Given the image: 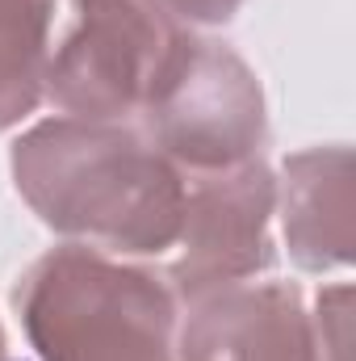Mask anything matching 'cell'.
I'll return each instance as SVG.
<instances>
[{
  "instance_id": "obj_1",
  "label": "cell",
  "mask_w": 356,
  "mask_h": 361,
  "mask_svg": "<svg viewBox=\"0 0 356 361\" xmlns=\"http://www.w3.org/2000/svg\"><path fill=\"white\" fill-rule=\"evenodd\" d=\"M13 180L59 235L151 257L180 235V169L122 122L55 118L13 143Z\"/></svg>"
},
{
  "instance_id": "obj_2",
  "label": "cell",
  "mask_w": 356,
  "mask_h": 361,
  "mask_svg": "<svg viewBox=\"0 0 356 361\" xmlns=\"http://www.w3.org/2000/svg\"><path fill=\"white\" fill-rule=\"evenodd\" d=\"M17 311L42 361H177L172 286L80 244L21 273Z\"/></svg>"
},
{
  "instance_id": "obj_3",
  "label": "cell",
  "mask_w": 356,
  "mask_h": 361,
  "mask_svg": "<svg viewBox=\"0 0 356 361\" xmlns=\"http://www.w3.org/2000/svg\"><path fill=\"white\" fill-rule=\"evenodd\" d=\"M184 38L160 0H76L72 25L46 63V97L92 122L143 114Z\"/></svg>"
},
{
  "instance_id": "obj_4",
  "label": "cell",
  "mask_w": 356,
  "mask_h": 361,
  "mask_svg": "<svg viewBox=\"0 0 356 361\" xmlns=\"http://www.w3.org/2000/svg\"><path fill=\"white\" fill-rule=\"evenodd\" d=\"M151 143L193 173H222L256 160L265 143V89L222 42L184 38L143 105Z\"/></svg>"
},
{
  "instance_id": "obj_5",
  "label": "cell",
  "mask_w": 356,
  "mask_h": 361,
  "mask_svg": "<svg viewBox=\"0 0 356 361\" xmlns=\"http://www.w3.org/2000/svg\"><path fill=\"white\" fill-rule=\"evenodd\" d=\"M272 206L276 180L260 160L222 173H201L197 185L184 193L180 210V257L172 261V294L193 302L210 290L272 269Z\"/></svg>"
},
{
  "instance_id": "obj_6",
  "label": "cell",
  "mask_w": 356,
  "mask_h": 361,
  "mask_svg": "<svg viewBox=\"0 0 356 361\" xmlns=\"http://www.w3.org/2000/svg\"><path fill=\"white\" fill-rule=\"evenodd\" d=\"M177 361H323L302 290L289 281L222 286L193 298Z\"/></svg>"
},
{
  "instance_id": "obj_7",
  "label": "cell",
  "mask_w": 356,
  "mask_h": 361,
  "mask_svg": "<svg viewBox=\"0 0 356 361\" xmlns=\"http://www.w3.org/2000/svg\"><path fill=\"white\" fill-rule=\"evenodd\" d=\"M352 152L348 147H310L285 160L281 180V219L289 257L310 273L340 269L352 261Z\"/></svg>"
},
{
  "instance_id": "obj_8",
  "label": "cell",
  "mask_w": 356,
  "mask_h": 361,
  "mask_svg": "<svg viewBox=\"0 0 356 361\" xmlns=\"http://www.w3.org/2000/svg\"><path fill=\"white\" fill-rule=\"evenodd\" d=\"M55 0H0V130L17 126L46 92V38Z\"/></svg>"
},
{
  "instance_id": "obj_9",
  "label": "cell",
  "mask_w": 356,
  "mask_h": 361,
  "mask_svg": "<svg viewBox=\"0 0 356 361\" xmlns=\"http://www.w3.org/2000/svg\"><path fill=\"white\" fill-rule=\"evenodd\" d=\"M348 298H352L348 286H336V290L319 294L314 341H319V357L323 361H348Z\"/></svg>"
},
{
  "instance_id": "obj_10",
  "label": "cell",
  "mask_w": 356,
  "mask_h": 361,
  "mask_svg": "<svg viewBox=\"0 0 356 361\" xmlns=\"http://www.w3.org/2000/svg\"><path fill=\"white\" fill-rule=\"evenodd\" d=\"M160 4H164L172 17L197 21V25H218V21H231L243 0H160Z\"/></svg>"
},
{
  "instance_id": "obj_11",
  "label": "cell",
  "mask_w": 356,
  "mask_h": 361,
  "mask_svg": "<svg viewBox=\"0 0 356 361\" xmlns=\"http://www.w3.org/2000/svg\"><path fill=\"white\" fill-rule=\"evenodd\" d=\"M0 361H8V345H4V328H0Z\"/></svg>"
}]
</instances>
